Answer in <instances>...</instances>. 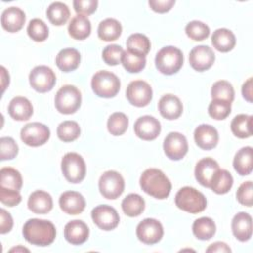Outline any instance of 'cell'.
<instances>
[{
    "mask_svg": "<svg viewBox=\"0 0 253 253\" xmlns=\"http://www.w3.org/2000/svg\"><path fill=\"white\" fill-rule=\"evenodd\" d=\"M241 92H242L243 98H244L247 102L252 103V77L248 78V79L243 83Z\"/></svg>",
    "mask_w": 253,
    "mask_h": 253,
    "instance_id": "obj_52",
    "label": "cell"
},
{
    "mask_svg": "<svg viewBox=\"0 0 253 253\" xmlns=\"http://www.w3.org/2000/svg\"><path fill=\"white\" fill-rule=\"evenodd\" d=\"M158 110L163 118L167 120H175L182 115L183 105L177 96L166 94L160 98Z\"/></svg>",
    "mask_w": 253,
    "mask_h": 253,
    "instance_id": "obj_23",
    "label": "cell"
},
{
    "mask_svg": "<svg viewBox=\"0 0 253 253\" xmlns=\"http://www.w3.org/2000/svg\"><path fill=\"white\" fill-rule=\"evenodd\" d=\"M133 129L139 138L143 140H153L159 135L161 125L154 117L145 115L136 120Z\"/></svg>",
    "mask_w": 253,
    "mask_h": 253,
    "instance_id": "obj_16",
    "label": "cell"
},
{
    "mask_svg": "<svg viewBox=\"0 0 253 253\" xmlns=\"http://www.w3.org/2000/svg\"><path fill=\"white\" fill-rule=\"evenodd\" d=\"M0 150L1 160H10L17 156L19 147L12 137L4 136L0 138Z\"/></svg>",
    "mask_w": 253,
    "mask_h": 253,
    "instance_id": "obj_46",
    "label": "cell"
},
{
    "mask_svg": "<svg viewBox=\"0 0 253 253\" xmlns=\"http://www.w3.org/2000/svg\"><path fill=\"white\" fill-rule=\"evenodd\" d=\"M121 62L126 71L130 73H137L145 67L146 59L145 56L133 53L126 49L124 51Z\"/></svg>",
    "mask_w": 253,
    "mask_h": 253,
    "instance_id": "obj_38",
    "label": "cell"
},
{
    "mask_svg": "<svg viewBox=\"0 0 253 253\" xmlns=\"http://www.w3.org/2000/svg\"><path fill=\"white\" fill-rule=\"evenodd\" d=\"M123 54H124V49L122 46L118 44H110L103 49L102 57L105 63L111 66H115L122 61Z\"/></svg>",
    "mask_w": 253,
    "mask_h": 253,
    "instance_id": "obj_45",
    "label": "cell"
},
{
    "mask_svg": "<svg viewBox=\"0 0 253 253\" xmlns=\"http://www.w3.org/2000/svg\"><path fill=\"white\" fill-rule=\"evenodd\" d=\"M91 217L99 228L106 231L116 228L120 222L118 211L108 205H100L94 208L91 211Z\"/></svg>",
    "mask_w": 253,
    "mask_h": 253,
    "instance_id": "obj_12",
    "label": "cell"
},
{
    "mask_svg": "<svg viewBox=\"0 0 253 253\" xmlns=\"http://www.w3.org/2000/svg\"><path fill=\"white\" fill-rule=\"evenodd\" d=\"M27 33L33 41L43 42L48 37V28L42 20L36 18L30 21L27 28Z\"/></svg>",
    "mask_w": 253,
    "mask_h": 253,
    "instance_id": "obj_42",
    "label": "cell"
},
{
    "mask_svg": "<svg viewBox=\"0 0 253 253\" xmlns=\"http://www.w3.org/2000/svg\"><path fill=\"white\" fill-rule=\"evenodd\" d=\"M211 43L213 47L220 52L230 51L236 43L234 34L225 28L217 29L211 36Z\"/></svg>",
    "mask_w": 253,
    "mask_h": 253,
    "instance_id": "obj_28",
    "label": "cell"
},
{
    "mask_svg": "<svg viewBox=\"0 0 253 253\" xmlns=\"http://www.w3.org/2000/svg\"><path fill=\"white\" fill-rule=\"evenodd\" d=\"M54 105L61 114H74L81 105V93L73 85H64L56 92Z\"/></svg>",
    "mask_w": 253,
    "mask_h": 253,
    "instance_id": "obj_6",
    "label": "cell"
},
{
    "mask_svg": "<svg viewBox=\"0 0 253 253\" xmlns=\"http://www.w3.org/2000/svg\"><path fill=\"white\" fill-rule=\"evenodd\" d=\"M128 126L127 117L121 112H116L112 114L107 122V127L111 134L115 136L122 135L126 132Z\"/></svg>",
    "mask_w": 253,
    "mask_h": 253,
    "instance_id": "obj_39",
    "label": "cell"
},
{
    "mask_svg": "<svg viewBox=\"0 0 253 253\" xmlns=\"http://www.w3.org/2000/svg\"><path fill=\"white\" fill-rule=\"evenodd\" d=\"M14 251H16V252H19V251H22V252H24V251L29 252V249H27V248H25V247H23V246H18V247H14V248L10 249V252H14Z\"/></svg>",
    "mask_w": 253,
    "mask_h": 253,
    "instance_id": "obj_55",
    "label": "cell"
},
{
    "mask_svg": "<svg viewBox=\"0 0 253 253\" xmlns=\"http://www.w3.org/2000/svg\"><path fill=\"white\" fill-rule=\"evenodd\" d=\"M175 0H149V7L157 13H166L174 6Z\"/></svg>",
    "mask_w": 253,
    "mask_h": 253,
    "instance_id": "obj_50",
    "label": "cell"
},
{
    "mask_svg": "<svg viewBox=\"0 0 253 253\" xmlns=\"http://www.w3.org/2000/svg\"><path fill=\"white\" fill-rule=\"evenodd\" d=\"M176 206L187 212L199 213L207 207V199L203 193L193 187L181 188L175 196Z\"/></svg>",
    "mask_w": 253,
    "mask_h": 253,
    "instance_id": "obj_3",
    "label": "cell"
},
{
    "mask_svg": "<svg viewBox=\"0 0 253 253\" xmlns=\"http://www.w3.org/2000/svg\"><path fill=\"white\" fill-rule=\"evenodd\" d=\"M126 95L131 105L141 108L147 106L152 100V89L147 82L134 80L126 87Z\"/></svg>",
    "mask_w": 253,
    "mask_h": 253,
    "instance_id": "obj_11",
    "label": "cell"
},
{
    "mask_svg": "<svg viewBox=\"0 0 253 253\" xmlns=\"http://www.w3.org/2000/svg\"><path fill=\"white\" fill-rule=\"evenodd\" d=\"M30 85L40 93L50 91L56 82V77L51 68L45 65H39L32 69L29 75Z\"/></svg>",
    "mask_w": 253,
    "mask_h": 253,
    "instance_id": "obj_9",
    "label": "cell"
},
{
    "mask_svg": "<svg viewBox=\"0 0 253 253\" xmlns=\"http://www.w3.org/2000/svg\"><path fill=\"white\" fill-rule=\"evenodd\" d=\"M23 179L20 172L11 167H3L0 170V187L20 191Z\"/></svg>",
    "mask_w": 253,
    "mask_h": 253,
    "instance_id": "obj_34",
    "label": "cell"
},
{
    "mask_svg": "<svg viewBox=\"0 0 253 253\" xmlns=\"http://www.w3.org/2000/svg\"><path fill=\"white\" fill-rule=\"evenodd\" d=\"M187 36L194 41H204L210 36V28L201 21H192L185 28Z\"/></svg>",
    "mask_w": 253,
    "mask_h": 253,
    "instance_id": "obj_43",
    "label": "cell"
},
{
    "mask_svg": "<svg viewBox=\"0 0 253 253\" xmlns=\"http://www.w3.org/2000/svg\"><path fill=\"white\" fill-rule=\"evenodd\" d=\"M68 33L75 40H84L91 34V22L84 15H76L68 25Z\"/></svg>",
    "mask_w": 253,
    "mask_h": 253,
    "instance_id": "obj_29",
    "label": "cell"
},
{
    "mask_svg": "<svg viewBox=\"0 0 253 253\" xmlns=\"http://www.w3.org/2000/svg\"><path fill=\"white\" fill-rule=\"evenodd\" d=\"M61 171L68 182L80 183L86 175L85 161L78 153L68 152L62 157Z\"/></svg>",
    "mask_w": 253,
    "mask_h": 253,
    "instance_id": "obj_7",
    "label": "cell"
},
{
    "mask_svg": "<svg viewBox=\"0 0 253 253\" xmlns=\"http://www.w3.org/2000/svg\"><path fill=\"white\" fill-rule=\"evenodd\" d=\"M208 112L214 120H224L231 112V103L224 100L213 99L209 105Z\"/></svg>",
    "mask_w": 253,
    "mask_h": 253,
    "instance_id": "obj_44",
    "label": "cell"
},
{
    "mask_svg": "<svg viewBox=\"0 0 253 253\" xmlns=\"http://www.w3.org/2000/svg\"><path fill=\"white\" fill-rule=\"evenodd\" d=\"M212 100H224L231 103L234 100V89L232 85L225 80H219L213 83L211 91Z\"/></svg>",
    "mask_w": 253,
    "mask_h": 253,
    "instance_id": "obj_41",
    "label": "cell"
},
{
    "mask_svg": "<svg viewBox=\"0 0 253 253\" xmlns=\"http://www.w3.org/2000/svg\"><path fill=\"white\" fill-rule=\"evenodd\" d=\"M145 208V202L138 194H129L122 202L123 211L130 217L138 216Z\"/></svg>",
    "mask_w": 253,
    "mask_h": 253,
    "instance_id": "obj_36",
    "label": "cell"
},
{
    "mask_svg": "<svg viewBox=\"0 0 253 253\" xmlns=\"http://www.w3.org/2000/svg\"><path fill=\"white\" fill-rule=\"evenodd\" d=\"M98 6L97 0H74L73 7L78 15L88 16L93 14Z\"/></svg>",
    "mask_w": 253,
    "mask_h": 253,
    "instance_id": "obj_48",
    "label": "cell"
},
{
    "mask_svg": "<svg viewBox=\"0 0 253 253\" xmlns=\"http://www.w3.org/2000/svg\"><path fill=\"white\" fill-rule=\"evenodd\" d=\"M233 235L239 241H247L252 236V217L249 213L240 211L236 213L231 221Z\"/></svg>",
    "mask_w": 253,
    "mask_h": 253,
    "instance_id": "obj_19",
    "label": "cell"
},
{
    "mask_svg": "<svg viewBox=\"0 0 253 253\" xmlns=\"http://www.w3.org/2000/svg\"><path fill=\"white\" fill-rule=\"evenodd\" d=\"M233 167L241 176L249 175L252 172L253 149L251 146L242 147L236 152L233 159Z\"/></svg>",
    "mask_w": 253,
    "mask_h": 253,
    "instance_id": "obj_27",
    "label": "cell"
},
{
    "mask_svg": "<svg viewBox=\"0 0 253 253\" xmlns=\"http://www.w3.org/2000/svg\"><path fill=\"white\" fill-rule=\"evenodd\" d=\"M0 201L2 204L8 207H14L20 204V202L22 201V197L19 191L0 187Z\"/></svg>",
    "mask_w": 253,
    "mask_h": 253,
    "instance_id": "obj_49",
    "label": "cell"
},
{
    "mask_svg": "<svg viewBox=\"0 0 253 253\" xmlns=\"http://www.w3.org/2000/svg\"><path fill=\"white\" fill-rule=\"evenodd\" d=\"M0 232L1 234H5L9 232L13 227V218L11 214L4 209L0 210Z\"/></svg>",
    "mask_w": 253,
    "mask_h": 253,
    "instance_id": "obj_51",
    "label": "cell"
},
{
    "mask_svg": "<svg viewBox=\"0 0 253 253\" xmlns=\"http://www.w3.org/2000/svg\"><path fill=\"white\" fill-rule=\"evenodd\" d=\"M91 87L98 97L113 98L119 93L121 82L119 77L113 72L100 70L93 75Z\"/></svg>",
    "mask_w": 253,
    "mask_h": 253,
    "instance_id": "obj_5",
    "label": "cell"
},
{
    "mask_svg": "<svg viewBox=\"0 0 253 253\" xmlns=\"http://www.w3.org/2000/svg\"><path fill=\"white\" fill-rule=\"evenodd\" d=\"M184 61L182 51L175 46L169 45L162 47L155 56V65L158 71L165 75L177 73Z\"/></svg>",
    "mask_w": 253,
    "mask_h": 253,
    "instance_id": "obj_4",
    "label": "cell"
},
{
    "mask_svg": "<svg viewBox=\"0 0 253 253\" xmlns=\"http://www.w3.org/2000/svg\"><path fill=\"white\" fill-rule=\"evenodd\" d=\"M26 21V15L18 7H9L5 9L1 16V25L4 30L10 33L20 31Z\"/></svg>",
    "mask_w": 253,
    "mask_h": 253,
    "instance_id": "obj_22",
    "label": "cell"
},
{
    "mask_svg": "<svg viewBox=\"0 0 253 253\" xmlns=\"http://www.w3.org/2000/svg\"><path fill=\"white\" fill-rule=\"evenodd\" d=\"M122 34L121 23L113 18L103 20L98 26V37L105 42L116 41Z\"/></svg>",
    "mask_w": 253,
    "mask_h": 253,
    "instance_id": "obj_30",
    "label": "cell"
},
{
    "mask_svg": "<svg viewBox=\"0 0 253 253\" xmlns=\"http://www.w3.org/2000/svg\"><path fill=\"white\" fill-rule=\"evenodd\" d=\"M163 149L166 156L171 160H180L188 152L187 138L180 132L172 131L166 135Z\"/></svg>",
    "mask_w": 253,
    "mask_h": 253,
    "instance_id": "obj_14",
    "label": "cell"
},
{
    "mask_svg": "<svg viewBox=\"0 0 253 253\" xmlns=\"http://www.w3.org/2000/svg\"><path fill=\"white\" fill-rule=\"evenodd\" d=\"M70 11L62 2H53L51 3L46 10V17L52 25L62 26L69 19Z\"/></svg>",
    "mask_w": 253,
    "mask_h": 253,
    "instance_id": "obj_33",
    "label": "cell"
},
{
    "mask_svg": "<svg viewBox=\"0 0 253 253\" xmlns=\"http://www.w3.org/2000/svg\"><path fill=\"white\" fill-rule=\"evenodd\" d=\"M194 235L200 240L211 239L216 230L215 223L211 217L203 216L196 219L192 226Z\"/></svg>",
    "mask_w": 253,
    "mask_h": 253,
    "instance_id": "obj_32",
    "label": "cell"
},
{
    "mask_svg": "<svg viewBox=\"0 0 253 253\" xmlns=\"http://www.w3.org/2000/svg\"><path fill=\"white\" fill-rule=\"evenodd\" d=\"M56 133L61 141L70 142L80 135V126L74 121H64L58 125Z\"/></svg>",
    "mask_w": 253,
    "mask_h": 253,
    "instance_id": "obj_40",
    "label": "cell"
},
{
    "mask_svg": "<svg viewBox=\"0 0 253 253\" xmlns=\"http://www.w3.org/2000/svg\"><path fill=\"white\" fill-rule=\"evenodd\" d=\"M99 190L101 195L106 199L115 200L119 198L125 190L123 176L117 171H106L99 179Z\"/></svg>",
    "mask_w": 253,
    "mask_h": 253,
    "instance_id": "obj_8",
    "label": "cell"
},
{
    "mask_svg": "<svg viewBox=\"0 0 253 253\" xmlns=\"http://www.w3.org/2000/svg\"><path fill=\"white\" fill-rule=\"evenodd\" d=\"M233 185V178L231 174L224 169H218L214 174L210 188L218 195L226 194Z\"/></svg>",
    "mask_w": 253,
    "mask_h": 253,
    "instance_id": "obj_35",
    "label": "cell"
},
{
    "mask_svg": "<svg viewBox=\"0 0 253 253\" xmlns=\"http://www.w3.org/2000/svg\"><path fill=\"white\" fill-rule=\"evenodd\" d=\"M1 85H2V92L5 91V89L7 88V86L9 85L10 82V76L9 73L7 72V70L5 69L4 66H1Z\"/></svg>",
    "mask_w": 253,
    "mask_h": 253,
    "instance_id": "obj_54",
    "label": "cell"
},
{
    "mask_svg": "<svg viewBox=\"0 0 253 253\" xmlns=\"http://www.w3.org/2000/svg\"><path fill=\"white\" fill-rule=\"evenodd\" d=\"M136 236L145 244H155L163 236V226L157 219L145 218L137 224Z\"/></svg>",
    "mask_w": 253,
    "mask_h": 253,
    "instance_id": "obj_13",
    "label": "cell"
},
{
    "mask_svg": "<svg viewBox=\"0 0 253 253\" xmlns=\"http://www.w3.org/2000/svg\"><path fill=\"white\" fill-rule=\"evenodd\" d=\"M64 237L69 243L73 245H80L88 239L89 228L82 220H71L64 226Z\"/></svg>",
    "mask_w": 253,
    "mask_h": 253,
    "instance_id": "obj_21",
    "label": "cell"
},
{
    "mask_svg": "<svg viewBox=\"0 0 253 253\" xmlns=\"http://www.w3.org/2000/svg\"><path fill=\"white\" fill-rule=\"evenodd\" d=\"M206 251L207 252H231V249L226 243L221 241H216L211 244Z\"/></svg>",
    "mask_w": 253,
    "mask_h": 253,
    "instance_id": "obj_53",
    "label": "cell"
},
{
    "mask_svg": "<svg viewBox=\"0 0 253 253\" xmlns=\"http://www.w3.org/2000/svg\"><path fill=\"white\" fill-rule=\"evenodd\" d=\"M150 45L149 39L145 35L139 33L130 35L126 41L127 50L142 56H145L149 52Z\"/></svg>",
    "mask_w": 253,
    "mask_h": 253,
    "instance_id": "obj_37",
    "label": "cell"
},
{
    "mask_svg": "<svg viewBox=\"0 0 253 253\" xmlns=\"http://www.w3.org/2000/svg\"><path fill=\"white\" fill-rule=\"evenodd\" d=\"M80 53L77 49L68 47L61 49L55 58L57 67L63 72H70L75 70L80 63Z\"/></svg>",
    "mask_w": 253,
    "mask_h": 253,
    "instance_id": "obj_26",
    "label": "cell"
},
{
    "mask_svg": "<svg viewBox=\"0 0 253 253\" xmlns=\"http://www.w3.org/2000/svg\"><path fill=\"white\" fill-rule=\"evenodd\" d=\"M218 169L219 166L215 160L211 157H206L196 164L195 177L202 186L210 188L211 182Z\"/></svg>",
    "mask_w": 253,
    "mask_h": 253,
    "instance_id": "obj_20",
    "label": "cell"
},
{
    "mask_svg": "<svg viewBox=\"0 0 253 253\" xmlns=\"http://www.w3.org/2000/svg\"><path fill=\"white\" fill-rule=\"evenodd\" d=\"M237 201L246 207L252 206V182L246 181L242 183L236 192Z\"/></svg>",
    "mask_w": 253,
    "mask_h": 253,
    "instance_id": "obj_47",
    "label": "cell"
},
{
    "mask_svg": "<svg viewBox=\"0 0 253 253\" xmlns=\"http://www.w3.org/2000/svg\"><path fill=\"white\" fill-rule=\"evenodd\" d=\"M50 136L49 128L41 123L27 124L21 129V139L29 146L37 147L44 144Z\"/></svg>",
    "mask_w": 253,
    "mask_h": 253,
    "instance_id": "obj_10",
    "label": "cell"
},
{
    "mask_svg": "<svg viewBox=\"0 0 253 253\" xmlns=\"http://www.w3.org/2000/svg\"><path fill=\"white\" fill-rule=\"evenodd\" d=\"M52 198L44 191L38 190L33 192L28 200V208L34 213L44 214L52 210Z\"/></svg>",
    "mask_w": 253,
    "mask_h": 253,
    "instance_id": "obj_24",
    "label": "cell"
},
{
    "mask_svg": "<svg viewBox=\"0 0 253 253\" xmlns=\"http://www.w3.org/2000/svg\"><path fill=\"white\" fill-rule=\"evenodd\" d=\"M194 138L200 148L210 150L216 146L218 142V132L212 126L202 124L196 127Z\"/></svg>",
    "mask_w": 253,
    "mask_h": 253,
    "instance_id": "obj_17",
    "label": "cell"
},
{
    "mask_svg": "<svg viewBox=\"0 0 253 253\" xmlns=\"http://www.w3.org/2000/svg\"><path fill=\"white\" fill-rule=\"evenodd\" d=\"M215 60L213 50L208 45L195 46L189 54V62L193 69L205 71L211 67Z\"/></svg>",
    "mask_w": 253,
    "mask_h": 253,
    "instance_id": "obj_15",
    "label": "cell"
},
{
    "mask_svg": "<svg viewBox=\"0 0 253 253\" xmlns=\"http://www.w3.org/2000/svg\"><path fill=\"white\" fill-rule=\"evenodd\" d=\"M141 189L151 197L159 200L166 199L171 192V182L159 169H146L140 176Z\"/></svg>",
    "mask_w": 253,
    "mask_h": 253,
    "instance_id": "obj_2",
    "label": "cell"
},
{
    "mask_svg": "<svg viewBox=\"0 0 253 253\" xmlns=\"http://www.w3.org/2000/svg\"><path fill=\"white\" fill-rule=\"evenodd\" d=\"M8 112L11 118L16 121H27L33 115V106L27 98L17 96L10 101Z\"/></svg>",
    "mask_w": 253,
    "mask_h": 253,
    "instance_id": "obj_25",
    "label": "cell"
},
{
    "mask_svg": "<svg viewBox=\"0 0 253 253\" xmlns=\"http://www.w3.org/2000/svg\"><path fill=\"white\" fill-rule=\"evenodd\" d=\"M86 206L84 197L75 191H67L59 197V207L67 214H79Z\"/></svg>",
    "mask_w": 253,
    "mask_h": 253,
    "instance_id": "obj_18",
    "label": "cell"
},
{
    "mask_svg": "<svg viewBox=\"0 0 253 253\" xmlns=\"http://www.w3.org/2000/svg\"><path fill=\"white\" fill-rule=\"evenodd\" d=\"M252 116L245 114L235 116L230 124L232 133L239 138L250 137L252 135Z\"/></svg>",
    "mask_w": 253,
    "mask_h": 253,
    "instance_id": "obj_31",
    "label": "cell"
},
{
    "mask_svg": "<svg viewBox=\"0 0 253 253\" xmlns=\"http://www.w3.org/2000/svg\"><path fill=\"white\" fill-rule=\"evenodd\" d=\"M23 235L31 244L47 246L54 241L56 230L53 223L49 220L31 218L23 226Z\"/></svg>",
    "mask_w": 253,
    "mask_h": 253,
    "instance_id": "obj_1",
    "label": "cell"
}]
</instances>
